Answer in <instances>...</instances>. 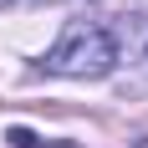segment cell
<instances>
[{
	"mask_svg": "<svg viewBox=\"0 0 148 148\" xmlns=\"http://www.w3.org/2000/svg\"><path fill=\"white\" fill-rule=\"evenodd\" d=\"M46 72L56 77H107L118 66V46H112V31L102 21H66L61 41L41 56Z\"/></svg>",
	"mask_w": 148,
	"mask_h": 148,
	"instance_id": "obj_1",
	"label": "cell"
},
{
	"mask_svg": "<svg viewBox=\"0 0 148 148\" xmlns=\"http://www.w3.org/2000/svg\"><path fill=\"white\" fill-rule=\"evenodd\" d=\"M107 31H112L118 61H128V66H133V77H138V82H148V15H143V10L118 15Z\"/></svg>",
	"mask_w": 148,
	"mask_h": 148,
	"instance_id": "obj_2",
	"label": "cell"
},
{
	"mask_svg": "<svg viewBox=\"0 0 148 148\" xmlns=\"http://www.w3.org/2000/svg\"><path fill=\"white\" fill-rule=\"evenodd\" d=\"M5 143L10 148H72V143H46V138H36L31 128H5Z\"/></svg>",
	"mask_w": 148,
	"mask_h": 148,
	"instance_id": "obj_3",
	"label": "cell"
},
{
	"mask_svg": "<svg viewBox=\"0 0 148 148\" xmlns=\"http://www.w3.org/2000/svg\"><path fill=\"white\" fill-rule=\"evenodd\" d=\"M0 5H46V0H0Z\"/></svg>",
	"mask_w": 148,
	"mask_h": 148,
	"instance_id": "obj_4",
	"label": "cell"
}]
</instances>
